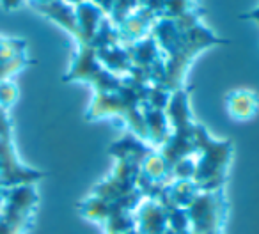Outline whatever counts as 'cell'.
Masks as SVG:
<instances>
[{"label":"cell","mask_w":259,"mask_h":234,"mask_svg":"<svg viewBox=\"0 0 259 234\" xmlns=\"http://www.w3.org/2000/svg\"><path fill=\"white\" fill-rule=\"evenodd\" d=\"M43 176V172L30 170L18 162L11 135H0V186L6 190L20 184H30Z\"/></svg>","instance_id":"obj_3"},{"label":"cell","mask_w":259,"mask_h":234,"mask_svg":"<svg viewBox=\"0 0 259 234\" xmlns=\"http://www.w3.org/2000/svg\"><path fill=\"white\" fill-rule=\"evenodd\" d=\"M255 107H257V100L250 92L241 90L229 96V112L236 119H248L255 112Z\"/></svg>","instance_id":"obj_5"},{"label":"cell","mask_w":259,"mask_h":234,"mask_svg":"<svg viewBox=\"0 0 259 234\" xmlns=\"http://www.w3.org/2000/svg\"><path fill=\"white\" fill-rule=\"evenodd\" d=\"M141 211V230L142 234H162L163 223H165V211L163 206H158L155 202H146Z\"/></svg>","instance_id":"obj_4"},{"label":"cell","mask_w":259,"mask_h":234,"mask_svg":"<svg viewBox=\"0 0 259 234\" xmlns=\"http://www.w3.org/2000/svg\"><path fill=\"white\" fill-rule=\"evenodd\" d=\"M195 138L204 144V160L195 169L194 181L204 192H219L224 183V170L229 160V144L227 142H211L201 126L195 128Z\"/></svg>","instance_id":"obj_1"},{"label":"cell","mask_w":259,"mask_h":234,"mask_svg":"<svg viewBox=\"0 0 259 234\" xmlns=\"http://www.w3.org/2000/svg\"><path fill=\"white\" fill-rule=\"evenodd\" d=\"M16 98H18V87L9 80H2L0 82V108L9 110V107L15 103Z\"/></svg>","instance_id":"obj_7"},{"label":"cell","mask_w":259,"mask_h":234,"mask_svg":"<svg viewBox=\"0 0 259 234\" xmlns=\"http://www.w3.org/2000/svg\"><path fill=\"white\" fill-rule=\"evenodd\" d=\"M188 216L194 222L195 234H220L224 201L219 192H206L197 195L188 206Z\"/></svg>","instance_id":"obj_2"},{"label":"cell","mask_w":259,"mask_h":234,"mask_svg":"<svg viewBox=\"0 0 259 234\" xmlns=\"http://www.w3.org/2000/svg\"><path fill=\"white\" fill-rule=\"evenodd\" d=\"M23 50H25L23 41H13L0 37V62L11 61V59L18 57V55H23Z\"/></svg>","instance_id":"obj_6"}]
</instances>
